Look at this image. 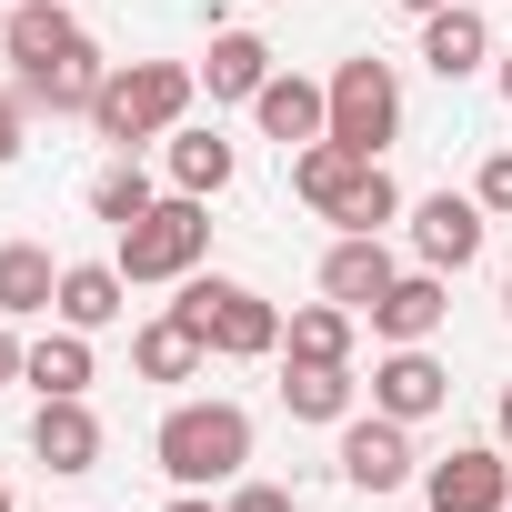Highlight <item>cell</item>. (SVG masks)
I'll return each instance as SVG.
<instances>
[{"mask_svg":"<svg viewBox=\"0 0 512 512\" xmlns=\"http://www.w3.org/2000/svg\"><path fill=\"white\" fill-rule=\"evenodd\" d=\"M201 362H211V342H201L181 312H161V322L131 332V372H141V382H201Z\"/></svg>","mask_w":512,"mask_h":512,"instance_id":"21","label":"cell"},{"mask_svg":"<svg viewBox=\"0 0 512 512\" xmlns=\"http://www.w3.org/2000/svg\"><path fill=\"white\" fill-rule=\"evenodd\" d=\"M161 512H231V502H211V492H171Z\"/></svg>","mask_w":512,"mask_h":512,"instance_id":"31","label":"cell"},{"mask_svg":"<svg viewBox=\"0 0 512 512\" xmlns=\"http://www.w3.org/2000/svg\"><path fill=\"white\" fill-rule=\"evenodd\" d=\"M392 282H402V262H392L382 231H342V241L322 251V302H342V312H372Z\"/></svg>","mask_w":512,"mask_h":512,"instance_id":"13","label":"cell"},{"mask_svg":"<svg viewBox=\"0 0 512 512\" xmlns=\"http://www.w3.org/2000/svg\"><path fill=\"white\" fill-rule=\"evenodd\" d=\"M61 302V262L41 241H0V322H41Z\"/></svg>","mask_w":512,"mask_h":512,"instance_id":"19","label":"cell"},{"mask_svg":"<svg viewBox=\"0 0 512 512\" xmlns=\"http://www.w3.org/2000/svg\"><path fill=\"white\" fill-rule=\"evenodd\" d=\"M71 332H111L131 312V272L121 262H61V302H51Z\"/></svg>","mask_w":512,"mask_h":512,"instance_id":"17","label":"cell"},{"mask_svg":"<svg viewBox=\"0 0 512 512\" xmlns=\"http://www.w3.org/2000/svg\"><path fill=\"white\" fill-rule=\"evenodd\" d=\"M161 171H171V191H201V201H221V191H231V171H241V151H231L221 131H191V121H181V131L161 141Z\"/></svg>","mask_w":512,"mask_h":512,"instance_id":"20","label":"cell"},{"mask_svg":"<svg viewBox=\"0 0 512 512\" xmlns=\"http://www.w3.org/2000/svg\"><path fill=\"white\" fill-rule=\"evenodd\" d=\"M452 402V372L432 362V342H392L382 362H372V412H392V422H432Z\"/></svg>","mask_w":512,"mask_h":512,"instance_id":"11","label":"cell"},{"mask_svg":"<svg viewBox=\"0 0 512 512\" xmlns=\"http://www.w3.org/2000/svg\"><path fill=\"white\" fill-rule=\"evenodd\" d=\"M472 201H482L492 221H512V151H492V161L472 171Z\"/></svg>","mask_w":512,"mask_h":512,"instance_id":"26","label":"cell"},{"mask_svg":"<svg viewBox=\"0 0 512 512\" xmlns=\"http://www.w3.org/2000/svg\"><path fill=\"white\" fill-rule=\"evenodd\" d=\"M512 502V452L502 442H452L422 462V512H502Z\"/></svg>","mask_w":512,"mask_h":512,"instance_id":"8","label":"cell"},{"mask_svg":"<svg viewBox=\"0 0 512 512\" xmlns=\"http://www.w3.org/2000/svg\"><path fill=\"white\" fill-rule=\"evenodd\" d=\"M0 512H21V502H11V482H0Z\"/></svg>","mask_w":512,"mask_h":512,"instance_id":"34","label":"cell"},{"mask_svg":"<svg viewBox=\"0 0 512 512\" xmlns=\"http://www.w3.org/2000/svg\"><path fill=\"white\" fill-rule=\"evenodd\" d=\"M0 51H11V91H21V111H51V121H91V101H101V51H91V31L71 21V0H21L11 21H0Z\"/></svg>","mask_w":512,"mask_h":512,"instance_id":"1","label":"cell"},{"mask_svg":"<svg viewBox=\"0 0 512 512\" xmlns=\"http://www.w3.org/2000/svg\"><path fill=\"white\" fill-rule=\"evenodd\" d=\"M231 512H302V492H292V482H251V472H241V482H231Z\"/></svg>","mask_w":512,"mask_h":512,"instance_id":"27","label":"cell"},{"mask_svg":"<svg viewBox=\"0 0 512 512\" xmlns=\"http://www.w3.org/2000/svg\"><path fill=\"white\" fill-rule=\"evenodd\" d=\"M332 462H342L352 492H402V482L422 472V462H412V422H392V412H352Z\"/></svg>","mask_w":512,"mask_h":512,"instance_id":"10","label":"cell"},{"mask_svg":"<svg viewBox=\"0 0 512 512\" xmlns=\"http://www.w3.org/2000/svg\"><path fill=\"white\" fill-rule=\"evenodd\" d=\"M492 81H502V101H512V41H502V61H492Z\"/></svg>","mask_w":512,"mask_h":512,"instance_id":"32","label":"cell"},{"mask_svg":"<svg viewBox=\"0 0 512 512\" xmlns=\"http://www.w3.org/2000/svg\"><path fill=\"white\" fill-rule=\"evenodd\" d=\"M21 161V91H0V171Z\"/></svg>","mask_w":512,"mask_h":512,"instance_id":"28","label":"cell"},{"mask_svg":"<svg viewBox=\"0 0 512 512\" xmlns=\"http://www.w3.org/2000/svg\"><path fill=\"white\" fill-rule=\"evenodd\" d=\"M251 121H262V141L302 151V141H322V131H332V81H302V71H272V81H262V101H251Z\"/></svg>","mask_w":512,"mask_h":512,"instance_id":"15","label":"cell"},{"mask_svg":"<svg viewBox=\"0 0 512 512\" xmlns=\"http://www.w3.org/2000/svg\"><path fill=\"white\" fill-rule=\"evenodd\" d=\"M482 61H492L482 0H442V11H422V71H432V81H472Z\"/></svg>","mask_w":512,"mask_h":512,"instance_id":"14","label":"cell"},{"mask_svg":"<svg viewBox=\"0 0 512 512\" xmlns=\"http://www.w3.org/2000/svg\"><path fill=\"white\" fill-rule=\"evenodd\" d=\"M191 91H201V71H191V61H121V71H101L91 131H101L111 151L171 141V131H181V111H191Z\"/></svg>","mask_w":512,"mask_h":512,"instance_id":"4","label":"cell"},{"mask_svg":"<svg viewBox=\"0 0 512 512\" xmlns=\"http://www.w3.org/2000/svg\"><path fill=\"white\" fill-rule=\"evenodd\" d=\"M0 21H11V0H0Z\"/></svg>","mask_w":512,"mask_h":512,"instance_id":"36","label":"cell"},{"mask_svg":"<svg viewBox=\"0 0 512 512\" xmlns=\"http://www.w3.org/2000/svg\"><path fill=\"white\" fill-rule=\"evenodd\" d=\"M352 392H362L352 362H282V412H292V422H332V432H342V422H352Z\"/></svg>","mask_w":512,"mask_h":512,"instance_id":"22","label":"cell"},{"mask_svg":"<svg viewBox=\"0 0 512 512\" xmlns=\"http://www.w3.org/2000/svg\"><path fill=\"white\" fill-rule=\"evenodd\" d=\"M292 191H302L322 221H342V231H382V221H402V181H392L372 151L332 141V131L292 151Z\"/></svg>","mask_w":512,"mask_h":512,"instance_id":"2","label":"cell"},{"mask_svg":"<svg viewBox=\"0 0 512 512\" xmlns=\"http://www.w3.org/2000/svg\"><path fill=\"white\" fill-rule=\"evenodd\" d=\"M482 241H492V211H482L472 191H432V201H412V262H422V272H472Z\"/></svg>","mask_w":512,"mask_h":512,"instance_id":"9","label":"cell"},{"mask_svg":"<svg viewBox=\"0 0 512 512\" xmlns=\"http://www.w3.org/2000/svg\"><path fill=\"white\" fill-rule=\"evenodd\" d=\"M21 382H31L41 402H61V392H91V332H71V322H61V332H41Z\"/></svg>","mask_w":512,"mask_h":512,"instance_id":"24","label":"cell"},{"mask_svg":"<svg viewBox=\"0 0 512 512\" xmlns=\"http://www.w3.org/2000/svg\"><path fill=\"white\" fill-rule=\"evenodd\" d=\"M171 312H181L221 362H262V352H282V312L251 292V282H231V272H191Z\"/></svg>","mask_w":512,"mask_h":512,"instance_id":"6","label":"cell"},{"mask_svg":"<svg viewBox=\"0 0 512 512\" xmlns=\"http://www.w3.org/2000/svg\"><path fill=\"white\" fill-rule=\"evenodd\" d=\"M502 512H512V502H502Z\"/></svg>","mask_w":512,"mask_h":512,"instance_id":"38","label":"cell"},{"mask_svg":"<svg viewBox=\"0 0 512 512\" xmlns=\"http://www.w3.org/2000/svg\"><path fill=\"white\" fill-rule=\"evenodd\" d=\"M272 11H282V0H272Z\"/></svg>","mask_w":512,"mask_h":512,"instance_id":"37","label":"cell"},{"mask_svg":"<svg viewBox=\"0 0 512 512\" xmlns=\"http://www.w3.org/2000/svg\"><path fill=\"white\" fill-rule=\"evenodd\" d=\"M392 11H442V0H392Z\"/></svg>","mask_w":512,"mask_h":512,"instance_id":"33","label":"cell"},{"mask_svg":"<svg viewBox=\"0 0 512 512\" xmlns=\"http://www.w3.org/2000/svg\"><path fill=\"white\" fill-rule=\"evenodd\" d=\"M262 81H272V41L221 21L211 51H201V91H211V101H262Z\"/></svg>","mask_w":512,"mask_h":512,"instance_id":"18","label":"cell"},{"mask_svg":"<svg viewBox=\"0 0 512 512\" xmlns=\"http://www.w3.org/2000/svg\"><path fill=\"white\" fill-rule=\"evenodd\" d=\"M502 312H512V272H502Z\"/></svg>","mask_w":512,"mask_h":512,"instance_id":"35","label":"cell"},{"mask_svg":"<svg viewBox=\"0 0 512 512\" xmlns=\"http://www.w3.org/2000/svg\"><path fill=\"white\" fill-rule=\"evenodd\" d=\"M362 322H372L382 342H432V332L452 322V272H402V282H392Z\"/></svg>","mask_w":512,"mask_h":512,"instance_id":"16","label":"cell"},{"mask_svg":"<svg viewBox=\"0 0 512 512\" xmlns=\"http://www.w3.org/2000/svg\"><path fill=\"white\" fill-rule=\"evenodd\" d=\"M352 332H362V312H342V302H302V312L282 322V362H352Z\"/></svg>","mask_w":512,"mask_h":512,"instance_id":"23","label":"cell"},{"mask_svg":"<svg viewBox=\"0 0 512 512\" xmlns=\"http://www.w3.org/2000/svg\"><path fill=\"white\" fill-rule=\"evenodd\" d=\"M492 442L512 452V382H502V402H492Z\"/></svg>","mask_w":512,"mask_h":512,"instance_id":"30","label":"cell"},{"mask_svg":"<svg viewBox=\"0 0 512 512\" xmlns=\"http://www.w3.org/2000/svg\"><path fill=\"white\" fill-rule=\"evenodd\" d=\"M151 201H161V181H151V171H141L131 151H121V161H111V171L91 181V221H111V231H131V221H141Z\"/></svg>","mask_w":512,"mask_h":512,"instance_id":"25","label":"cell"},{"mask_svg":"<svg viewBox=\"0 0 512 512\" xmlns=\"http://www.w3.org/2000/svg\"><path fill=\"white\" fill-rule=\"evenodd\" d=\"M332 141H352V151H372V161L402 141V71H392V61L352 51V61L332 71Z\"/></svg>","mask_w":512,"mask_h":512,"instance_id":"7","label":"cell"},{"mask_svg":"<svg viewBox=\"0 0 512 512\" xmlns=\"http://www.w3.org/2000/svg\"><path fill=\"white\" fill-rule=\"evenodd\" d=\"M21 372H31V342H21V332H11V322H0V392H11V382H21Z\"/></svg>","mask_w":512,"mask_h":512,"instance_id":"29","label":"cell"},{"mask_svg":"<svg viewBox=\"0 0 512 512\" xmlns=\"http://www.w3.org/2000/svg\"><path fill=\"white\" fill-rule=\"evenodd\" d=\"M101 442H111V432H101L91 392H61V402L31 412V462H41V472H71V482H81V472H101Z\"/></svg>","mask_w":512,"mask_h":512,"instance_id":"12","label":"cell"},{"mask_svg":"<svg viewBox=\"0 0 512 512\" xmlns=\"http://www.w3.org/2000/svg\"><path fill=\"white\" fill-rule=\"evenodd\" d=\"M151 462L171 472V492H211L251 472V412L241 402H171L151 432Z\"/></svg>","mask_w":512,"mask_h":512,"instance_id":"3","label":"cell"},{"mask_svg":"<svg viewBox=\"0 0 512 512\" xmlns=\"http://www.w3.org/2000/svg\"><path fill=\"white\" fill-rule=\"evenodd\" d=\"M111 262H121L131 282H191V272L211 262V201H201V191H161V201L121 231Z\"/></svg>","mask_w":512,"mask_h":512,"instance_id":"5","label":"cell"}]
</instances>
